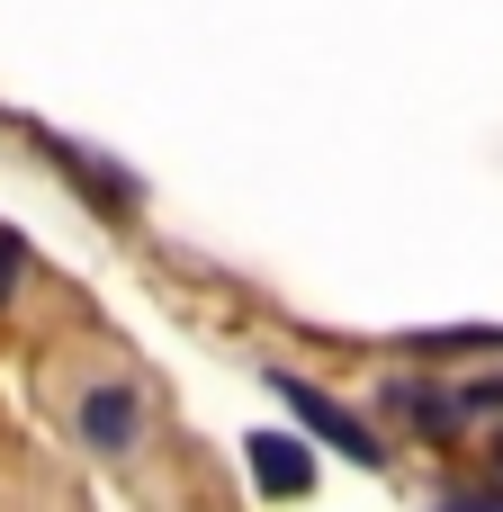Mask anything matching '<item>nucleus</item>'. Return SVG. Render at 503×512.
Listing matches in <instances>:
<instances>
[{
  "label": "nucleus",
  "mask_w": 503,
  "mask_h": 512,
  "mask_svg": "<svg viewBox=\"0 0 503 512\" xmlns=\"http://www.w3.org/2000/svg\"><path fill=\"white\" fill-rule=\"evenodd\" d=\"M270 387H279V405H288V414H297V423H306L315 441H333L342 459H360V468H378V459H387V450H378V432H369V423H360L351 405H333V396H324L315 378H288V369H279Z\"/></svg>",
  "instance_id": "f257e3e1"
},
{
  "label": "nucleus",
  "mask_w": 503,
  "mask_h": 512,
  "mask_svg": "<svg viewBox=\"0 0 503 512\" xmlns=\"http://www.w3.org/2000/svg\"><path fill=\"white\" fill-rule=\"evenodd\" d=\"M243 459H252V486H261L270 504L315 495V450H306L297 432H252V441H243Z\"/></svg>",
  "instance_id": "f03ea898"
},
{
  "label": "nucleus",
  "mask_w": 503,
  "mask_h": 512,
  "mask_svg": "<svg viewBox=\"0 0 503 512\" xmlns=\"http://www.w3.org/2000/svg\"><path fill=\"white\" fill-rule=\"evenodd\" d=\"M135 432H144V396H135V387H90V396H81V441H90L99 459H126Z\"/></svg>",
  "instance_id": "7ed1b4c3"
},
{
  "label": "nucleus",
  "mask_w": 503,
  "mask_h": 512,
  "mask_svg": "<svg viewBox=\"0 0 503 512\" xmlns=\"http://www.w3.org/2000/svg\"><path fill=\"white\" fill-rule=\"evenodd\" d=\"M387 405L414 423V432H459V396L441 378H387Z\"/></svg>",
  "instance_id": "20e7f679"
},
{
  "label": "nucleus",
  "mask_w": 503,
  "mask_h": 512,
  "mask_svg": "<svg viewBox=\"0 0 503 512\" xmlns=\"http://www.w3.org/2000/svg\"><path fill=\"white\" fill-rule=\"evenodd\" d=\"M9 288H18V234L0 225V306H9Z\"/></svg>",
  "instance_id": "39448f33"
},
{
  "label": "nucleus",
  "mask_w": 503,
  "mask_h": 512,
  "mask_svg": "<svg viewBox=\"0 0 503 512\" xmlns=\"http://www.w3.org/2000/svg\"><path fill=\"white\" fill-rule=\"evenodd\" d=\"M441 512H503V495H450Z\"/></svg>",
  "instance_id": "423d86ee"
},
{
  "label": "nucleus",
  "mask_w": 503,
  "mask_h": 512,
  "mask_svg": "<svg viewBox=\"0 0 503 512\" xmlns=\"http://www.w3.org/2000/svg\"><path fill=\"white\" fill-rule=\"evenodd\" d=\"M495 459H503V450H495Z\"/></svg>",
  "instance_id": "0eeeda50"
}]
</instances>
